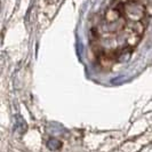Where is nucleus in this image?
<instances>
[{"label":"nucleus","instance_id":"obj_1","mask_svg":"<svg viewBox=\"0 0 152 152\" xmlns=\"http://www.w3.org/2000/svg\"><path fill=\"white\" fill-rule=\"evenodd\" d=\"M149 17V0H110L89 29L95 58L107 65L126 58L143 38Z\"/></svg>","mask_w":152,"mask_h":152}]
</instances>
